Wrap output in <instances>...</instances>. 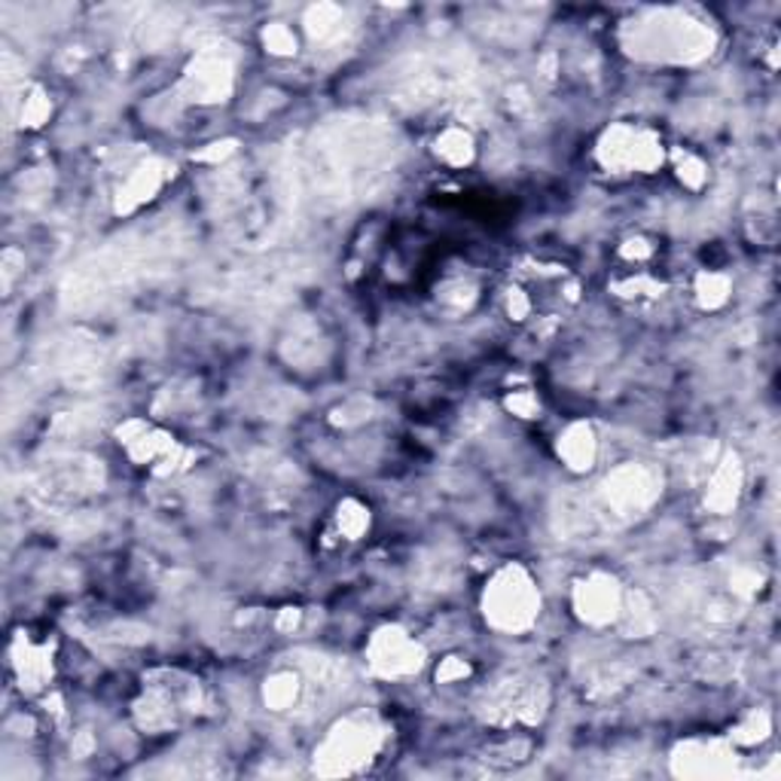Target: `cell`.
Instances as JSON below:
<instances>
[{
  "label": "cell",
  "instance_id": "7",
  "mask_svg": "<svg viewBox=\"0 0 781 781\" xmlns=\"http://www.w3.org/2000/svg\"><path fill=\"white\" fill-rule=\"evenodd\" d=\"M577 608H581L583 617L593 620V623L611 620L613 613L620 611V596H617L613 581H608V577H596V581H589L586 586H581V593H577Z\"/></svg>",
  "mask_w": 781,
  "mask_h": 781
},
{
  "label": "cell",
  "instance_id": "13",
  "mask_svg": "<svg viewBox=\"0 0 781 781\" xmlns=\"http://www.w3.org/2000/svg\"><path fill=\"white\" fill-rule=\"evenodd\" d=\"M464 674H467V666H464V662H455V659H449L443 669L437 672V678H440V681H452V678H464Z\"/></svg>",
  "mask_w": 781,
  "mask_h": 781
},
{
  "label": "cell",
  "instance_id": "5",
  "mask_svg": "<svg viewBox=\"0 0 781 781\" xmlns=\"http://www.w3.org/2000/svg\"><path fill=\"white\" fill-rule=\"evenodd\" d=\"M369 662L376 672L398 678V674H410L422 666V650L406 632L382 629L369 644Z\"/></svg>",
  "mask_w": 781,
  "mask_h": 781
},
{
  "label": "cell",
  "instance_id": "11",
  "mask_svg": "<svg viewBox=\"0 0 781 781\" xmlns=\"http://www.w3.org/2000/svg\"><path fill=\"white\" fill-rule=\"evenodd\" d=\"M263 40H266V47L278 52V56H288L296 49V37L291 34V28H284V25H272V28H266L263 34Z\"/></svg>",
  "mask_w": 781,
  "mask_h": 781
},
{
  "label": "cell",
  "instance_id": "1",
  "mask_svg": "<svg viewBox=\"0 0 781 781\" xmlns=\"http://www.w3.org/2000/svg\"><path fill=\"white\" fill-rule=\"evenodd\" d=\"M629 49L642 59H662V62H693L711 52V34L703 22H693L678 10H659L632 22Z\"/></svg>",
  "mask_w": 781,
  "mask_h": 781
},
{
  "label": "cell",
  "instance_id": "2",
  "mask_svg": "<svg viewBox=\"0 0 781 781\" xmlns=\"http://www.w3.org/2000/svg\"><path fill=\"white\" fill-rule=\"evenodd\" d=\"M483 608H486V620L495 629L520 632V629L532 626L537 608H540V598H537L532 577L522 568H504L486 589Z\"/></svg>",
  "mask_w": 781,
  "mask_h": 781
},
{
  "label": "cell",
  "instance_id": "8",
  "mask_svg": "<svg viewBox=\"0 0 781 781\" xmlns=\"http://www.w3.org/2000/svg\"><path fill=\"white\" fill-rule=\"evenodd\" d=\"M162 184L159 171L156 169H141L132 174V181L125 184V190H120V211H132L135 205L147 202L154 196L156 190Z\"/></svg>",
  "mask_w": 781,
  "mask_h": 781
},
{
  "label": "cell",
  "instance_id": "9",
  "mask_svg": "<svg viewBox=\"0 0 781 781\" xmlns=\"http://www.w3.org/2000/svg\"><path fill=\"white\" fill-rule=\"evenodd\" d=\"M593 452H596V446H593L589 428L577 425V428L568 430V437L562 440V455H565L571 467H589Z\"/></svg>",
  "mask_w": 781,
  "mask_h": 781
},
{
  "label": "cell",
  "instance_id": "10",
  "mask_svg": "<svg viewBox=\"0 0 781 781\" xmlns=\"http://www.w3.org/2000/svg\"><path fill=\"white\" fill-rule=\"evenodd\" d=\"M437 147H440V156H443L446 162H452V166H464L467 159H471V135L467 132H461V129H449L443 132V138L437 141Z\"/></svg>",
  "mask_w": 781,
  "mask_h": 781
},
{
  "label": "cell",
  "instance_id": "6",
  "mask_svg": "<svg viewBox=\"0 0 781 781\" xmlns=\"http://www.w3.org/2000/svg\"><path fill=\"white\" fill-rule=\"evenodd\" d=\"M186 93L193 101H220L232 86V64L220 52H202L190 64L184 80Z\"/></svg>",
  "mask_w": 781,
  "mask_h": 781
},
{
  "label": "cell",
  "instance_id": "4",
  "mask_svg": "<svg viewBox=\"0 0 781 781\" xmlns=\"http://www.w3.org/2000/svg\"><path fill=\"white\" fill-rule=\"evenodd\" d=\"M379 745V730L376 723L369 718H352L345 720L339 730L330 733V739L324 742L321 757L324 760H337V769L333 772H349L354 764L367 760L369 754L376 751Z\"/></svg>",
  "mask_w": 781,
  "mask_h": 781
},
{
  "label": "cell",
  "instance_id": "12",
  "mask_svg": "<svg viewBox=\"0 0 781 781\" xmlns=\"http://www.w3.org/2000/svg\"><path fill=\"white\" fill-rule=\"evenodd\" d=\"M345 510H349V513H342V516H339V522L345 525V532H349V535H361V532H364V525H367V513L354 504H349Z\"/></svg>",
  "mask_w": 781,
  "mask_h": 781
},
{
  "label": "cell",
  "instance_id": "3",
  "mask_svg": "<svg viewBox=\"0 0 781 781\" xmlns=\"http://www.w3.org/2000/svg\"><path fill=\"white\" fill-rule=\"evenodd\" d=\"M598 156L608 169L617 171H654L662 162V147L659 141L644 132V129H629V125H617L611 129L601 147H598Z\"/></svg>",
  "mask_w": 781,
  "mask_h": 781
}]
</instances>
